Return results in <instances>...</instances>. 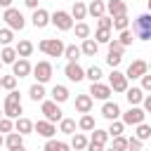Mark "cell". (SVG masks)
I'll return each instance as SVG.
<instances>
[{
  "label": "cell",
  "instance_id": "7c38bea8",
  "mask_svg": "<svg viewBox=\"0 0 151 151\" xmlns=\"http://www.w3.org/2000/svg\"><path fill=\"white\" fill-rule=\"evenodd\" d=\"M111 87L109 85H104V83H92L90 85V97L92 99H101V101H109V97H111Z\"/></svg>",
  "mask_w": 151,
  "mask_h": 151
},
{
  "label": "cell",
  "instance_id": "8fae6325",
  "mask_svg": "<svg viewBox=\"0 0 151 151\" xmlns=\"http://www.w3.org/2000/svg\"><path fill=\"white\" fill-rule=\"evenodd\" d=\"M64 73H66V78H68L71 83H80V80L85 78V71H83V66H80L78 61H68V64L64 66Z\"/></svg>",
  "mask_w": 151,
  "mask_h": 151
},
{
  "label": "cell",
  "instance_id": "bcb514c9",
  "mask_svg": "<svg viewBox=\"0 0 151 151\" xmlns=\"http://www.w3.org/2000/svg\"><path fill=\"white\" fill-rule=\"evenodd\" d=\"M97 26H99V28H104V31H111V28H113V19H111V17H99Z\"/></svg>",
  "mask_w": 151,
  "mask_h": 151
},
{
  "label": "cell",
  "instance_id": "cb8c5ba5",
  "mask_svg": "<svg viewBox=\"0 0 151 151\" xmlns=\"http://www.w3.org/2000/svg\"><path fill=\"white\" fill-rule=\"evenodd\" d=\"M66 99H68V90H66L64 85H54V87H52V101L61 104V101H66Z\"/></svg>",
  "mask_w": 151,
  "mask_h": 151
},
{
  "label": "cell",
  "instance_id": "2e32d148",
  "mask_svg": "<svg viewBox=\"0 0 151 151\" xmlns=\"http://www.w3.org/2000/svg\"><path fill=\"white\" fill-rule=\"evenodd\" d=\"M101 116H104L106 120H118V116H120V106H118L116 101H104V106H101Z\"/></svg>",
  "mask_w": 151,
  "mask_h": 151
},
{
  "label": "cell",
  "instance_id": "91938a15",
  "mask_svg": "<svg viewBox=\"0 0 151 151\" xmlns=\"http://www.w3.org/2000/svg\"><path fill=\"white\" fill-rule=\"evenodd\" d=\"M2 116H5V113H2V111H0V118H2Z\"/></svg>",
  "mask_w": 151,
  "mask_h": 151
},
{
  "label": "cell",
  "instance_id": "6f0895ef",
  "mask_svg": "<svg viewBox=\"0 0 151 151\" xmlns=\"http://www.w3.org/2000/svg\"><path fill=\"white\" fill-rule=\"evenodd\" d=\"M2 144H5V139H2V134H0V146H2Z\"/></svg>",
  "mask_w": 151,
  "mask_h": 151
},
{
  "label": "cell",
  "instance_id": "6125c7cd",
  "mask_svg": "<svg viewBox=\"0 0 151 151\" xmlns=\"http://www.w3.org/2000/svg\"><path fill=\"white\" fill-rule=\"evenodd\" d=\"M149 68H151V64H149Z\"/></svg>",
  "mask_w": 151,
  "mask_h": 151
},
{
  "label": "cell",
  "instance_id": "5bb4252c",
  "mask_svg": "<svg viewBox=\"0 0 151 151\" xmlns=\"http://www.w3.org/2000/svg\"><path fill=\"white\" fill-rule=\"evenodd\" d=\"M31 21H33V26H35V28H45V26L50 24V12H47V9H42V7H38V9H33Z\"/></svg>",
  "mask_w": 151,
  "mask_h": 151
},
{
  "label": "cell",
  "instance_id": "f6af8a7d",
  "mask_svg": "<svg viewBox=\"0 0 151 151\" xmlns=\"http://www.w3.org/2000/svg\"><path fill=\"white\" fill-rule=\"evenodd\" d=\"M113 151H127V139L120 134V137H113Z\"/></svg>",
  "mask_w": 151,
  "mask_h": 151
},
{
  "label": "cell",
  "instance_id": "8992f818",
  "mask_svg": "<svg viewBox=\"0 0 151 151\" xmlns=\"http://www.w3.org/2000/svg\"><path fill=\"white\" fill-rule=\"evenodd\" d=\"M149 73V64L144 61V59H134L130 66H127V71H125V78L130 80H134V78H142V76H146Z\"/></svg>",
  "mask_w": 151,
  "mask_h": 151
},
{
  "label": "cell",
  "instance_id": "11a10c76",
  "mask_svg": "<svg viewBox=\"0 0 151 151\" xmlns=\"http://www.w3.org/2000/svg\"><path fill=\"white\" fill-rule=\"evenodd\" d=\"M0 7H5V9L12 7V0H0Z\"/></svg>",
  "mask_w": 151,
  "mask_h": 151
},
{
  "label": "cell",
  "instance_id": "3957f363",
  "mask_svg": "<svg viewBox=\"0 0 151 151\" xmlns=\"http://www.w3.org/2000/svg\"><path fill=\"white\" fill-rule=\"evenodd\" d=\"M38 47H40V52H45L47 57H61L64 50H66V45H64L59 38H45V40L38 42Z\"/></svg>",
  "mask_w": 151,
  "mask_h": 151
},
{
  "label": "cell",
  "instance_id": "4dcf8cb0",
  "mask_svg": "<svg viewBox=\"0 0 151 151\" xmlns=\"http://www.w3.org/2000/svg\"><path fill=\"white\" fill-rule=\"evenodd\" d=\"M80 54H83V52H80V47H78V45H66V50H64V57H66L68 61H78V59H80Z\"/></svg>",
  "mask_w": 151,
  "mask_h": 151
},
{
  "label": "cell",
  "instance_id": "4fadbf2b",
  "mask_svg": "<svg viewBox=\"0 0 151 151\" xmlns=\"http://www.w3.org/2000/svg\"><path fill=\"white\" fill-rule=\"evenodd\" d=\"M33 132H38V134L45 137V139H52L54 132H57V127H54V123H50V120H38V123H33Z\"/></svg>",
  "mask_w": 151,
  "mask_h": 151
},
{
  "label": "cell",
  "instance_id": "d6986e66",
  "mask_svg": "<svg viewBox=\"0 0 151 151\" xmlns=\"http://www.w3.org/2000/svg\"><path fill=\"white\" fill-rule=\"evenodd\" d=\"M125 97H127L130 106H137V104L144 101V90H142V87H127V90H125Z\"/></svg>",
  "mask_w": 151,
  "mask_h": 151
},
{
  "label": "cell",
  "instance_id": "836d02e7",
  "mask_svg": "<svg viewBox=\"0 0 151 151\" xmlns=\"http://www.w3.org/2000/svg\"><path fill=\"white\" fill-rule=\"evenodd\" d=\"M78 127H80V130H85V132L94 130V118H92L90 113H83V118L78 120Z\"/></svg>",
  "mask_w": 151,
  "mask_h": 151
},
{
  "label": "cell",
  "instance_id": "f5cc1de1",
  "mask_svg": "<svg viewBox=\"0 0 151 151\" xmlns=\"http://www.w3.org/2000/svg\"><path fill=\"white\" fill-rule=\"evenodd\" d=\"M144 111H146V113H151V94H149V97H144Z\"/></svg>",
  "mask_w": 151,
  "mask_h": 151
},
{
  "label": "cell",
  "instance_id": "83f0119b",
  "mask_svg": "<svg viewBox=\"0 0 151 151\" xmlns=\"http://www.w3.org/2000/svg\"><path fill=\"white\" fill-rule=\"evenodd\" d=\"M71 146L66 144V142H57V139H47L45 142V149L42 151H68Z\"/></svg>",
  "mask_w": 151,
  "mask_h": 151
},
{
  "label": "cell",
  "instance_id": "277c9868",
  "mask_svg": "<svg viewBox=\"0 0 151 151\" xmlns=\"http://www.w3.org/2000/svg\"><path fill=\"white\" fill-rule=\"evenodd\" d=\"M2 19H5V24H7V28H9V31H21V28L26 26L24 14H21L19 9H14V7H7V9H5V14H2Z\"/></svg>",
  "mask_w": 151,
  "mask_h": 151
},
{
  "label": "cell",
  "instance_id": "db71d44e",
  "mask_svg": "<svg viewBox=\"0 0 151 151\" xmlns=\"http://www.w3.org/2000/svg\"><path fill=\"white\" fill-rule=\"evenodd\" d=\"M24 5L31 7V9H38V0H24Z\"/></svg>",
  "mask_w": 151,
  "mask_h": 151
},
{
  "label": "cell",
  "instance_id": "ab89813d",
  "mask_svg": "<svg viewBox=\"0 0 151 151\" xmlns=\"http://www.w3.org/2000/svg\"><path fill=\"white\" fill-rule=\"evenodd\" d=\"M0 87H5V90L12 92V90L17 87V78H14V76H2V78H0Z\"/></svg>",
  "mask_w": 151,
  "mask_h": 151
},
{
  "label": "cell",
  "instance_id": "ac0fdd59",
  "mask_svg": "<svg viewBox=\"0 0 151 151\" xmlns=\"http://www.w3.org/2000/svg\"><path fill=\"white\" fill-rule=\"evenodd\" d=\"M106 9H109L111 19H113V17H120V14H127V5H125L123 0H109V2H106Z\"/></svg>",
  "mask_w": 151,
  "mask_h": 151
},
{
  "label": "cell",
  "instance_id": "ee69618b",
  "mask_svg": "<svg viewBox=\"0 0 151 151\" xmlns=\"http://www.w3.org/2000/svg\"><path fill=\"white\" fill-rule=\"evenodd\" d=\"M94 40L97 42H111V31H104V28H97V35H94Z\"/></svg>",
  "mask_w": 151,
  "mask_h": 151
},
{
  "label": "cell",
  "instance_id": "4316f807",
  "mask_svg": "<svg viewBox=\"0 0 151 151\" xmlns=\"http://www.w3.org/2000/svg\"><path fill=\"white\" fill-rule=\"evenodd\" d=\"M14 127H17V132H19V134H28V132H33V123H31L28 118H17Z\"/></svg>",
  "mask_w": 151,
  "mask_h": 151
},
{
  "label": "cell",
  "instance_id": "ba28073f",
  "mask_svg": "<svg viewBox=\"0 0 151 151\" xmlns=\"http://www.w3.org/2000/svg\"><path fill=\"white\" fill-rule=\"evenodd\" d=\"M40 111L45 113V120H50V123H57V120L64 118V116H61V109H59L57 101H42Z\"/></svg>",
  "mask_w": 151,
  "mask_h": 151
},
{
  "label": "cell",
  "instance_id": "44dd1931",
  "mask_svg": "<svg viewBox=\"0 0 151 151\" xmlns=\"http://www.w3.org/2000/svg\"><path fill=\"white\" fill-rule=\"evenodd\" d=\"M14 50H17V57H19V59H26V57H31V52H33V42H31V40H19Z\"/></svg>",
  "mask_w": 151,
  "mask_h": 151
},
{
  "label": "cell",
  "instance_id": "ffe728a7",
  "mask_svg": "<svg viewBox=\"0 0 151 151\" xmlns=\"http://www.w3.org/2000/svg\"><path fill=\"white\" fill-rule=\"evenodd\" d=\"M80 52H83L85 57H94V54L99 52V42H97V40H92V38H87V40H83Z\"/></svg>",
  "mask_w": 151,
  "mask_h": 151
},
{
  "label": "cell",
  "instance_id": "74e56055",
  "mask_svg": "<svg viewBox=\"0 0 151 151\" xmlns=\"http://www.w3.org/2000/svg\"><path fill=\"white\" fill-rule=\"evenodd\" d=\"M127 24H130V19H127V14H120V17H113V28H118V31H125V28H127Z\"/></svg>",
  "mask_w": 151,
  "mask_h": 151
},
{
  "label": "cell",
  "instance_id": "7a4b0ae2",
  "mask_svg": "<svg viewBox=\"0 0 151 151\" xmlns=\"http://www.w3.org/2000/svg\"><path fill=\"white\" fill-rule=\"evenodd\" d=\"M132 35L139 40H151V14H139L132 21Z\"/></svg>",
  "mask_w": 151,
  "mask_h": 151
},
{
  "label": "cell",
  "instance_id": "94428289",
  "mask_svg": "<svg viewBox=\"0 0 151 151\" xmlns=\"http://www.w3.org/2000/svg\"><path fill=\"white\" fill-rule=\"evenodd\" d=\"M109 151H113V149H109Z\"/></svg>",
  "mask_w": 151,
  "mask_h": 151
},
{
  "label": "cell",
  "instance_id": "52a82bcc",
  "mask_svg": "<svg viewBox=\"0 0 151 151\" xmlns=\"http://www.w3.org/2000/svg\"><path fill=\"white\" fill-rule=\"evenodd\" d=\"M33 78H35L40 85H45V83L52 78V64H50V61H38V64L33 66Z\"/></svg>",
  "mask_w": 151,
  "mask_h": 151
},
{
  "label": "cell",
  "instance_id": "484cf974",
  "mask_svg": "<svg viewBox=\"0 0 151 151\" xmlns=\"http://www.w3.org/2000/svg\"><path fill=\"white\" fill-rule=\"evenodd\" d=\"M28 97H31L33 101H45V87H42L40 83L31 85V90H28Z\"/></svg>",
  "mask_w": 151,
  "mask_h": 151
},
{
  "label": "cell",
  "instance_id": "f907efd6",
  "mask_svg": "<svg viewBox=\"0 0 151 151\" xmlns=\"http://www.w3.org/2000/svg\"><path fill=\"white\" fill-rule=\"evenodd\" d=\"M142 90H144V92H151V76H149V73L142 76Z\"/></svg>",
  "mask_w": 151,
  "mask_h": 151
},
{
  "label": "cell",
  "instance_id": "8d00e7d4",
  "mask_svg": "<svg viewBox=\"0 0 151 151\" xmlns=\"http://www.w3.org/2000/svg\"><path fill=\"white\" fill-rule=\"evenodd\" d=\"M106 139H109V132H106V130H97V127H94V132H92V142L104 146V144H106Z\"/></svg>",
  "mask_w": 151,
  "mask_h": 151
},
{
  "label": "cell",
  "instance_id": "e0dca14e",
  "mask_svg": "<svg viewBox=\"0 0 151 151\" xmlns=\"http://www.w3.org/2000/svg\"><path fill=\"white\" fill-rule=\"evenodd\" d=\"M92 101H94V99H92L90 94H78V97H76V111H78V113H90V111H92Z\"/></svg>",
  "mask_w": 151,
  "mask_h": 151
},
{
  "label": "cell",
  "instance_id": "9c48e42d",
  "mask_svg": "<svg viewBox=\"0 0 151 151\" xmlns=\"http://www.w3.org/2000/svg\"><path fill=\"white\" fill-rule=\"evenodd\" d=\"M109 87H111L113 92H125V90H127V78H125V73H120L118 68H113V73L109 76Z\"/></svg>",
  "mask_w": 151,
  "mask_h": 151
},
{
  "label": "cell",
  "instance_id": "5b68a950",
  "mask_svg": "<svg viewBox=\"0 0 151 151\" xmlns=\"http://www.w3.org/2000/svg\"><path fill=\"white\" fill-rule=\"evenodd\" d=\"M50 21H52L59 31H71V28H73V17H71L68 12H64V9H57V12L50 17Z\"/></svg>",
  "mask_w": 151,
  "mask_h": 151
},
{
  "label": "cell",
  "instance_id": "b9f144b4",
  "mask_svg": "<svg viewBox=\"0 0 151 151\" xmlns=\"http://www.w3.org/2000/svg\"><path fill=\"white\" fill-rule=\"evenodd\" d=\"M132 40H134V35H132V31H120V38H118V42L123 45V47H127V45H132Z\"/></svg>",
  "mask_w": 151,
  "mask_h": 151
},
{
  "label": "cell",
  "instance_id": "d590c367",
  "mask_svg": "<svg viewBox=\"0 0 151 151\" xmlns=\"http://www.w3.org/2000/svg\"><path fill=\"white\" fill-rule=\"evenodd\" d=\"M85 78H87L90 83H99V80H101V68H99V66H90V68L85 71Z\"/></svg>",
  "mask_w": 151,
  "mask_h": 151
},
{
  "label": "cell",
  "instance_id": "816d5d0a",
  "mask_svg": "<svg viewBox=\"0 0 151 151\" xmlns=\"http://www.w3.org/2000/svg\"><path fill=\"white\" fill-rule=\"evenodd\" d=\"M87 151H104L101 144H94V142H87Z\"/></svg>",
  "mask_w": 151,
  "mask_h": 151
},
{
  "label": "cell",
  "instance_id": "f1b7e54d",
  "mask_svg": "<svg viewBox=\"0 0 151 151\" xmlns=\"http://www.w3.org/2000/svg\"><path fill=\"white\" fill-rule=\"evenodd\" d=\"M0 61H2V64H14V61H17V50H14V47H2Z\"/></svg>",
  "mask_w": 151,
  "mask_h": 151
},
{
  "label": "cell",
  "instance_id": "d4e9b609",
  "mask_svg": "<svg viewBox=\"0 0 151 151\" xmlns=\"http://www.w3.org/2000/svg\"><path fill=\"white\" fill-rule=\"evenodd\" d=\"M68 146H71V149H76V151H83V149H87V137H85L83 132H76Z\"/></svg>",
  "mask_w": 151,
  "mask_h": 151
},
{
  "label": "cell",
  "instance_id": "d6a6232c",
  "mask_svg": "<svg viewBox=\"0 0 151 151\" xmlns=\"http://www.w3.org/2000/svg\"><path fill=\"white\" fill-rule=\"evenodd\" d=\"M85 14H87V7H85L80 0H76V2H73V9H71V17H73V19H85Z\"/></svg>",
  "mask_w": 151,
  "mask_h": 151
},
{
  "label": "cell",
  "instance_id": "c3c4849f",
  "mask_svg": "<svg viewBox=\"0 0 151 151\" xmlns=\"http://www.w3.org/2000/svg\"><path fill=\"white\" fill-rule=\"evenodd\" d=\"M109 52H116V54H123V52H125V47H123V45H120L118 40H111V42H109Z\"/></svg>",
  "mask_w": 151,
  "mask_h": 151
},
{
  "label": "cell",
  "instance_id": "be15d7a7",
  "mask_svg": "<svg viewBox=\"0 0 151 151\" xmlns=\"http://www.w3.org/2000/svg\"><path fill=\"white\" fill-rule=\"evenodd\" d=\"M0 66H2V61H0Z\"/></svg>",
  "mask_w": 151,
  "mask_h": 151
},
{
  "label": "cell",
  "instance_id": "9f6ffc18",
  "mask_svg": "<svg viewBox=\"0 0 151 151\" xmlns=\"http://www.w3.org/2000/svg\"><path fill=\"white\" fill-rule=\"evenodd\" d=\"M9 151H26L24 146H17V149H9Z\"/></svg>",
  "mask_w": 151,
  "mask_h": 151
},
{
  "label": "cell",
  "instance_id": "60d3db41",
  "mask_svg": "<svg viewBox=\"0 0 151 151\" xmlns=\"http://www.w3.org/2000/svg\"><path fill=\"white\" fill-rule=\"evenodd\" d=\"M14 40V33L9 31V28H0V45H5V47H9V42Z\"/></svg>",
  "mask_w": 151,
  "mask_h": 151
},
{
  "label": "cell",
  "instance_id": "681fc988",
  "mask_svg": "<svg viewBox=\"0 0 151 151\" xmlns=\"http://www.w3.org/2000/svg\"><path fill=\"white\" fill-rule=\"evenodd\" d=\"M127 151H142V142H139L137 137L127 139Z\"/></svg>",
  "mask_w": 151,
  "mask_h": 151
},
{
  "label": "cell",
  "instance_id": "7bdbcfd3",
  "mask_svg": "<svg viewBox=\"0 0 151 151\" xmlns=\"http://www.w3.org/2000/svg\"><path fill=\"white\" fill-rule=\"evenodd\" d=\"M76 35L83 38V40H87L90 38V26L87 24H76Z\"/></svg>",
  "mask_w": 151,
  "mask_h": 151
},
{
  "label": "cell",
  "instance_id": "30bf717a",
  "mask_svg": "<svg viewBox=\"0 0 151 151\" xmlns=\"http://www.w3.org/2000/svg\"><path fill=\"white\" fill-rule=\"evenodd\" d=\"M144 116H146L144 109H139V106H130V111L123 113V125H139V123H144Z\"/></svg>",
  "mask_w": 151,
  "mask_h": 151
},
{
  "label": "cell",
  "instance_id": "1f68e13d",
  "mask_svg": "<svg viewBox=\"0 0 151 151\" xmlns=\"http://www.w3.org/2000/svg\"><path fill=\"white\" fill-rule=\"evenodd\" d=\"M134 137H137L139 142H146V139L151 137V125H146V123H139V125H137V132H134Z\"/></svg>",
  "mask_w": 151,
  "mask_h": 151
},
{
  "label": "cell",
  "instance_id": "7402d4cb",
  "mask_svg": "<svg viewBox=\"0 0 151 151\" xmlns=\"http://www.w3.org/2000/svg\"><path fill=\"white\" fill-rule=\"evenodd\" d=\"M5 146H7V149L24 146V134H19V132H9V134L5 137Z\"/></svg>",
  "mask_w": 151,
  "mask_h": 151
},
{
  "label": "cell",
  "instance_id": "6da1fadb",
  "mask_svg": "<svg viewBox=\"0 0 151 151\" xmlns=\"http://www.w3.org/2000/svg\"><path fill=\"white\" fill-rule=\"evenodd\" d=\"M2 113H5V118H21V113H24V109H21V94L17 92V90H12L7 97H5V109H2Z\"/></svg>",
  "mask_w": 151,
  "mask_h": 151
},
{
  "label": "cell",
  "instance_id": "9a60e30c",
  "mask_svg": "<svg viewBox=\"0 0 151 151\" xmlns=\"http://www.w3.org/2000/svg\"><path fill=\"white\" fill-rule=\"evenodd\" d=\"M31 71H33V68H31L28 59H19V61L12 64V76H14V78H26Z\"/></svg>",
  "mask_w": 151,
  "mask_h": 151
},
{
  "label": "cell",
  "instance_id": "603a6c76",
  "mask_svg": "<svg viewBox=\"0 0 151 151\" xmlns=\"http://www.w3.org/2000/svg\"><path fill=\"white\" fill-rule=\"evenodd\" d=\"M87 12H90L94 19H99V17H104V12H106V5H104L101 0H92V2H90V7H87Z\"/></svg>",
  "mask_w": 151,
  "mask_h": 151
},
{
  "label": "cell",
  "instance_id": "e575fe53",
  "mask_svg": "<svg viewBox=\"0 0 151 151\" xmlns=\"http://www.w3.org/2000/svg\"><path fill=\"white\" fill-rule=\"evenodd\" d=\"M123 130H125V125H123V120H111V125H109V137H120L123 134Z\"/></svg>",
  "mask_w": 151,
  "mask_h": 151
},
{
  "label": "cell",
  "instance_id": "f35d334b",
  "mask_svg": "<svg viewBox=\"0 0 151 151\" xmlns=\"http://www.w3.org/2000/svg\"><path fill=\"white\" fill-rule=\"evenodd\" d=\"M120 61H123V54H116V52H109V54H106V64H109L111 68H118Z\"/></svg>",
  "mask_w": 151,
  "mask_h": 151
},
{
  "label": "cell",
  "instance_id": "7dc6e473",
  "mask_svg": "<svg viewBox=\"0 0 151 151\" xmlns=\"http://www.w3.org/2000/svg\"><path fill=\"white\" fill-rule=\"evenodd\" d=\"M12 127H14V123H12L9 118H0V134H2V132H7V134H9V132H12Z\"/></svg>",
  "mask_w": 151,
  "mask_h": 151
},
{
  "label": "cell",
  "instance_id": "f546056e",
  "mask_svg": "<svg viewBox=\"0 0 151 151\" xmlns=\"http://www.w3.org/2000/svg\"><path fill=\"white\" fill-rule=\"evenodd\" d=\"M59 130L64 134H76V120L73 118H61L59 120Z\"/></svg>",
  "mask_w": 151,
  "mask_h": 151
},
{
  "label": "cell",
  "instance_id": "680465c9",
  "mask_svg": "<svg viewBox=\"0 0 151 151\" xmlns=\"http://www.w3.org/2000/svg\"><path fill=\"white\" fill-rule=\"evenodd\" d=\"M149 14H151V0H149Z\"/></svg>",
  "mask_w": 151,
  "mask_h": 151
}]
</instances>
